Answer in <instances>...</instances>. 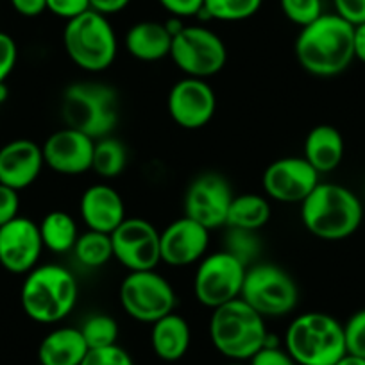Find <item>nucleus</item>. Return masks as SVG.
<instances>
[{
	"mask_svg": "<svg viewBox=\"0 0 365 365\" xmlns=\"http://www.w3.org/2000/svg\"><path fill=\"white\" fill-rule=\"evenodd\" d=\"M344 339L347 353L365 358V308L347 319L344 324Z\"/></svg>",
	"mask_w": 365,
	"mask_h": 365,
	"instance_id": "473e14b6",
	"label": "nucleus"
},
{
	"mask_svg": "<svg viewBox=\"0 0 365 365\" xmlns=\"http://www.w3.org/2000/svg\"><path fill=\"white\" fill-rule=\"evenodd\" d=\"M20 210V197L19 192L13 188L0 185V226L11 222L13 219L19 217Z\"/></svg>",
	"mask_w": 365,
	"mask_h": 365,
	"instance_id": "ea45409f",
	"label": "nucleus"
},
{
	"mask_svg": "<svg viewBox=\"0 0 365 365\" xmlns=\"http://www.w3.org/2000/svg\"><path fill=\"white\" fill-rule=\"evenodd\" d=\"M303 158L319 172H333L344 160V138L336 128L329 124L315 125L307 135Z\"/></svg>",
	"mask_w": 365,
	"mask_h": 365,
	"instance_id": "4be33fe9",
	"label": "nucleus"
},
{
	"mask_svg": "<svg viewBox=\"0 0 365 365\" xmlns=\"http://www.w3.org/2000/svg\"><path fill=\"white\" fill-rule=\"evenodd\" d=\"M79 296L77 279L58 263L36 265L26 274L20 303L29 319L40 324H56L72 314Z\"/></svg>",
	"mask_w": 365,
	"mask_h": 365,
	"instance_id": "7ed1b4c3",
	"label": "nucleus"
},
{
	"mask_svg": "<svg viewBox=\"0 0 365 365\" xmlns=\"http://www.w3.org/2000/svg\"><path fill=\"white\" fill-rule=\"evenodd\" d=\"M128 167V149L115 136L96 140L91 170L104 179H113L120 175Z\"/></svg>",
	"mask_w": 365,
	"mask_h": 365,
	"instance_id": "bb28decb",
	"label": "nucleus"
},
{
	"mask_svg": "<svg viewBox=\"0 0 365 365\" xmlns=\"http://www.w3.org/2000/svg\"><path fill=\"white\" fill-rule=\"evenodd\" d=\"M6 97H8V86H6V83L0 84V103H4Z\"/></svg>",
	"mask_w": 365,
	"mask_h": 365,
	"instance_id": "a18cd8bd",
	"label": "nucleus"
},
{
	"mask_svg": "<svg viewBox=\"0 0 365 365\" xmlns=\"http://www.w3.org/2000/svg\"><path fill=\"white\" fill-rule=\"evenodd\" d=\"M161 8L175 19H190L202 13L205 0H158Z\"/></svg>",
	"mask_w": 365,
	"mask_h": 365,
	"instance_id": "4c0bfd02",
	"label": "nucleus"
},
{
	"mask_svg": "<svg viewBox=\"0 0 365 365\" xmlns=\"http://www.w3.org/2000/svg\"><path fill=\"white\" fill-rule=\"evenodd\" d=\"M131 0H90V8L101 15H115L129 6Z\"/></svg>",
	"mask_w": 365,
	"mask_h": 365,
	"instance_id": "79ce46f5",
	"label": "nucleus"
},
{
	"mask_svg": "<svg viewBox=\"0 0 365 365\" xmlns=\"http://www.w3.org/2000/svg\"><path fill=\"white\" fill-rule=\"evenodd\" d=\"M81 365H135L131 354L118 344L110 347L90 349Z\"/></svg>",
	"mask_w": 365,
	"mask_h": 365,
	"instance_id": "72a5a7b5",
	"label": "nucleus"
},
{
	"mask_svg": "<svg viewBox=\"0 0 365 365\" xmlns=\"http://www.w3.org/2000/svg\"><path fill=\"white\" fill-rule=\"evenodd\" d=\"M265 319L242 297L212 310L210 339L215 349L231 361L251 360L267 342Z\"/></svg>",
	"mask_w": 365,
	"mask_h": 365,
	"instance_id": "39448f33",
	"label": "nucleus"
},
{
	"mask_svg": "<svg viewBox=\"0 0 365 365\" xmlns=\"http://www.w3.org/2000/svg\"><path fill=\"white\" fill-rule=\"evenodd\" d=\"M113 258L129 272L153 270L161 262L160 231L149 220L125 217L124 222L111 233Z\"/></svg>",
	"mask_w": 365,
	"mask_h": 365,
	"instance_id": "ddd939ff",
	"label": "nucleus"
},
{
	"mask_svg": "<svg viewBox=\"0 0 365 365\" xmlns=\"http://www.w3.org/2000/svg\"><path fill=\"white\" fill-rule=\"evenodd\" d=\"M249 365H297L296 360L289 354V351L283 349L279 342H276L269 333L267 342L255 356L249 360Z\"/></svg>",
	"mask_w": 365,
	"mask_h": 365,
	"instance_id": "f704fd0d",
	"label": "nucleus"
},
{
	"mask_svg": "<svg viewBox=\"0 0 365 365\" xmlns=\"http://www.w3.org/2000/svg\"><path fill=\"white\" fill-rule=\"evenodd\" d=\"M240 297L263 319L285 317L299 303V289L294 278L274 263L247 267Z\"/></svg>",
	"mask_w": 365,
	"mask_h": 365,
	"instance_id": "6e6552de",
	"label": "nucleus"
},
{
	"mask_svg": "<svg viewBox=\"0 0 365 365\" xmlns=\"http://www.w3.org/2000/svg\"><path fill=\"white\" fill-rule=\"evenodd\" d=\"M45 167L43 150L27 138L11 140L0 149V185L20 192L31 187Z\"/></svg>",
	"mask_w": 365,
	"mask_h": 365,
	"instance_id": "6ab92c4d",
	"label": "nucleus"
},
{
	"mask_svg": "<svg viewBox=\"0 0 365 365\" xmlns=\"http://www.w3.org/2000/svg\"><path fill=\"white\" fill-rule=\"evenodd\" d=\"M224 251H227L235 258L240 259L245 267H251L255 263L256 256L262 251V245H259V238L256 231L227 227Z\"/></svg>",
	"mask_w": 365,
	"mask_h": 365,
	"instance_id": "7c9ffc66",
	"label": "nucleus"
},
{
	"mask_svg": "<svg viewBox=\"0 0 365 365\" xmlns=\"http://www.w3.org/2000/svg\"><path fill=\"white\" fill-rule=\"evenodd\" d=\"M335 13L351 26L365 24V0H333Z\"/></svg>",
	"mask_w": 365,
	"mask_h": 365,
	"instance_id": "58836bf2",
	"label": "nucleus"
},
{
	"mask_svg": "<svg viewBox=\"0 0 365 365\" xmlns=\"http://www.w3.org/2000/svg\"><path fill=\"white\" fill-rule=\"evenodd\" d=\"M287 19L299 27L310 26L322 15V0H279Z\"/></svg>",
	"mask_w": 365,
	"mask_h": 365,
	"instance_id": "2f4dec72",
	"label": "nucleus"
},
{
	"mask_svg": "<svg viewBox=\"0 0 365 365\" xmlns=\"http://www.w3.org/2000/svg\"><path fill=\"white\" fill-rule=\"evenodd\" d=\"M96 140L72 128L52 133L41 145L48 168L63 175H79L91 170Z\"/></svg>",
	"mask_w": 365,
	"mask_h": 365,
	"instance_id": "a211bd4d",
	"label": "nucleus"
},
{
	"mask_svg": "<svg viewBox=\"0 0 365 365\" xmlns=\"http://www.w3.org/2000/svg\"><path fill=\"white\" fill-rule=\"evenodd\" d=\"M168 115L182 129H201L210 124L217 110V97L206 79L185 77L168 91Z\"/></svg>",
	"mask_w": 365,
	"mask_h": 365,
	"instance_id": "2eb2a0df",
	"label": "nucleus"
},
{
	"mask_svg": "<svg viewBox=\"0 0 365 365\" xmlns=\"http://www.w3.org/2000/svg\"><path fill=\"white\" fill-rule=\"evenodd\" d=\"M235 194L230 182L217 172H205L190 182L185 194V215L213 231L226 227L227 212Z\"/></svg>",
	"mask_w": 365,
	"mask_h": 365,
	"instance_id": "f8f14e48",
	"label": "nucleus"
},
{
	"mask_svg": "<svg viewBox=\"0 0 365 365\" xmlns=\"http://www.w3.org/2000/svg\"><path fill=\"white\" fill-rule=\"evenodd\" d=\"M118 301L129 317L145 324L172 314L178 303L168 279L154 269L128 272L118 289Z\"/></svg>",
	"mask_w": 365,
	"mask_h": 365,
	"instance_id": "1a4fd4ad",
	"label": "nucleus"
},
{
	"mask_svg": "<svg viewBox=\"0 0 365 365\" xmlns=\"http://www.w3.org/2000/svg\"><path fill=\"white\" fill-rule=\"evenodd\" d=\"M297 63L315 77H335L354 59V26L336 13H322L310 26L301 27L296 45Z\"/></svg>",
	"mask_w": 365,
	"mask_h": 365,
	"instance_id": "f257e3e1",
	"label": "nucleus"
},
{
	"mask_svg": "<svg viewBox=\"0 0 365 365\" xmlns=\"http://www.w3.org/2000/svg\"><path fill=\"white\" fill-rule=\"evenodd\" d=\"M79 212L88 230L111 235L125 220L122 195L110 185H93L81 195Z\"/></svg>",
	"mask_w": 365,
	"mask_h": 365,
	"instance_id": "aec40b11",
	"label": "nucleus"
},
{
	"mask_svg": "<svg viewBox=\"0 0 365 365\" xmlns=\"http://www.w3.org/2000/svg\"><path fill=\"white\" fill-rule=\"evenodd\" d=\"M61 118L66 128L77 129L93 140L111 136L118 122L117 91L93 81L70 84L63 91Z\"/></svg>",
	"mask_w": 365,
	"mask_h": 365,
	"instance_id": "20e7f679",
	"label": "nucleus"
},
{
	"mask_svg": "<svg viewBox=\"0 0 365 365\" xmlns=\"http://www.w3.org/2000/svg\"><path fill=\"white\" fill-rule=\"evenodd\" d=\"M16 59H19V48H16L15 40L0 31V84L6 83V79L11 76Z\"/></svg>",
	"mask_w": 365,
	"mask_h": 365,
	"instance_id": "c9c22d12",
	"label": "nucleus"
},
{
	"mask_svg": "<svg viewBox=\"0 0 365 365\" xmlns=\"http://www.w3.org/2000/svg\"><path fill=\"white\" fill-rule=\"evenodd\" d=\"M63 45L70 61L86 72H104L113 65L118 52L113 26L106 15L93 9L66 22Z\"/></svg>",
	"mask_w": 365,
	"mask_h": 365,
	"instance_id": "0eeeda50",
	"label": "nucleus"
},
{
	"mask_svg": "<svg viewBox=\"0 0 365 365\" xmlns=\"http://www.w3.org/2000/svg\"><path fill=\"white\" fill-rule=\"evenodd\" d=\"M285 349L297 365H335L346 351L344 324L324 312H307L285 333Z\"/></svg>",
	"mask_w": 365,
	"mask_h": 365,
	"instance_id": "423d86ee",
	"label": "nucleus"
},
{
	"mask_svg": "<svg viewBox=\"0 0 365 365\" xmlns=\"http://www.w3.org/2000/svg\"><path fill=\"white\" fill-rule=\"evenodd\" d=\"M208 245L210 230L187 215L160 231L161 262L170 267H187L201 262Z\"/></svg>",
	"mask_w": 365,
	"mask_h": 365,
	"instance_id": "f3484780",
	"label": "nucleus"
},
{
	"mask_svg": "<svg viewBox=\"0 0 365 365\" xmlns=\"http://www.w3.org/2000/svg\"><path fill=\"white\" fill-rule=\"evenodd\" d=\"M226 365H245V364H242V361H231V364H226Z\"/></svg>",
	"mask_w": 365,
	"mask_h": 365,
	"instance_id": "49530a36",
	"label": "nucleus"
},
{
	"mask_svg": "<svg viewBox=\"0 0 365 365\" xmlns=\"http://www.w3.org/2000/svg\"><path fill=\"white\" fill-rule=\"evenodd\" d=\"M272 215L269 199L258 194L235 195L227 212L226 227L258 231L265 226Z\"/></svg>",
	"mask_w": 365,
	"mask_h": 365,
	"instance_id": "393cba45",
	"label": "nucleus"
},
{
	"mask_svg": "<svg viewBox=\"0 0 365 365\" xmlns=\"http://www.w3.org/2000/svg\"><path fill=\"white\" fill-rule=\"evenodd\" d=\"M364 219V206L349 188L335 182H319L301 202L304 230L321 240H344L356 233Z\"/></svg>",
	"mask_w": 365,
	"mask_h": 365,
	"instance_id": "f03ea898",
	"label": "nucleus"
},
{
	"mask_svg": "<svg viewBox=\"0 0 365 365\" xmlns=\"http://www.w3.org/2000/svg\"><path fill=\"white\" fill-rule=\"evenodd\" d=\"M77 262L88 269H99L106 265L113 258V245H111V235L101 233V231L86 230L79 235L76 245L72 249Z\"/></svg>",
	"mask_w": 365,
	"mask_h": 365,
	"instance_id": "cd10ccee",
	"label": "nucleus"
},
{
	"mask_svg": "<svg viewBox=\"0 0 365 365\" xmlns=\"http://www.w3.org/2000/svg\"><path fill=\"white\" fill-rule=\"evenodd\" d=\"M170 58L187 77L208 79L226 66L227 48L208 27L185 26L172 38Z\"/></svg>",
	"mask_w": 365,
	"mask_h": 365,
	"instance_id": "9d476101",
	"label": "nucleus"
},
{
	"mask_svg": "<svg viewBox=\"0 0 365 365\" xmlns=\"http://www.w3.org/2000/svg\"><path fill=\"white\" fill-rule=\"evenodd\" d=\"M38 226H40L43 247L52 252H58V255L72 251L79 238L76 220L63 210H54V212L47 213Z\"/></svg>",
	"mask_w": 365,
	"mask_h": 365,
	"instance_id": "a878e982",
	"label": "nucleus"
},
{
	"mask_svg": "<svg viewBox=\"0 0 365 365\" xmlns=\"http://www.w3.org/2000/svg\"><path fill=\"white\" fill-rule=\"evenodd\" d=\"M81 333L88 349L115 346L118 340V322L111 315L93 314L81 324Z\"/></svg>",
	"mask_w": 365,
	"mask_h": 365,
	"instance_id": "c756f323",
	"label": "nucleus"
},
{
	"mask_svg": "<svg viewBox=\"0 0 365 365\" xmlns=\"http://www.w3.org/2000/svg\"><path fill=\"white\" fill-rule=\"evenodd\" d=\"M11 6L19 15L34 19L47 11V0H11Z\"/></svg>",
	"mask_w": 365,
	"mask_h": 365,
	"instance_id": "a19ab883",
	"label": "nucleus"
},
{
	"mask_svg": "<svg viewBox=\"0 0 365 365\" xmlns=\"http://www.w3.org/2000/svg\"><path fill=\"white\" fill-rule=\"evenodd\" d=\"M190 324L174 312L154 322L150 329V346L154 354L163 361L181 360L190 349Z\"/></svg>",
	"mask_w": 365,
	"mask_h": 365,
	"instance_id": "412c9836",
	"label": "nucleus"
},
{
	"mask_svg": "<svg viewBox=\"0 0 365 365\" xmlns=\"http://www.w3.org/2000/svg\"><path fill=\"white\" fill-rule=\"evenodd\" d=\"M319 174L303 156H287L272 161L262 175L267 197L285 205L303 202L317 187Z\"/></svg>",
	"mask_w": 365,
	"mask_h": 365,
	"instance_id": "4468645a",
	"label": "nucleus"
},
{
	"mask_svg": "<svg viewBox=\"0 0 365 365\" xmlns=\"http://www.w3.org/2000/svg\"><path fill=\"white\" fill-rule=\"evenodd\" d=\"M90 0H47V11L66 22L90 11Z\"/></svg>",
	"mask_w": 365,
	"mask_h": 365,
	"instance_id": "e433bc0d",
	"label": "nucleus"
},
{
	"mask_svg": "<svg viewBox=\"0 0 365 365\" xmlns=\"http://www.w3.org/2000/svg\"><path fill=\"white\" fill-rule=\"evenodd\" d=\"M263 0H205L201 15L219 22H242L262 8Z\"/></svg>",
	"mask_w": 365,
	"mask_h": 365,
	"instance_id": "c85d7f7f",
	"label": "nucleus"
},
{
	"mask_svg": "<svg viewBox=\"0 0 365 365\" xmlns=\"http://www.w3.org/2000/svg\"><path fill=\"white\" fill-rule=\"evenodd\" d=\"M335 365H365V358L356 356V354L346 353Z\"/></svg>",
	"mask_w": 365,
	"mask_h": 365,
	"instance_id": "c03bdc74",
	"label": "nucleus"
},
{
	"mask_svg": "<svg viewBox=\"0 0 365 365\" xmlns=\"http://www.w3.org/2000/svg\"><path fill=\"white\" fill-rule=\"evenodd\" d=\"M245 270L247 267L224 249L206 255L199 262L194 276L195 299L212 310L238 299L244 287Z\"/></svg>",
	"mask_w": 365,
	"mask_h": 365,
	"instance_id": "9b49d317",
	"label": "nucleus"
},
{
	"mask_svg": "<svg viewBox=\"0 0 365 365\" xmlns=\"http://www.w3.org/2000/svg\"><path fill=\"white\" fill-rule=\"evenodd\" d=\"M354 59L365 63V24L354 26Z\"/></svg>",
	"mask_w": 365,
	"mask_h": 365,
	"instance_id": "37998d69",
	"label": "nucleus"
},
{
	"mask_svg": "<svg viewBox=\"0 0 365 365\" xmlns=\"http://www.w3.org/2000/svg\"><path fill=\"white\" fill-rule=\"evenodd\" d=\"M172 34L165 24L145 20L138 22L125 34V48L138 61L153 63L170 56Z\"/></svg>",
	"mask_w": 365,
	"mask_h": 365,
	"instance_id": "5701e85b",
	"label": "nucleus"
},
{
	"mask_svg": "<svg viewBox=\"0 0 365 365\" xmlns=\"http://www.w3.org/2000/svg\"><path fill=\"white\" fill-rule=\"evenodd\" d=\"M88 346L79 328H56L43 336L38 347L41 365H81Z\"/></svg>",
	"mask_w": 365,
	"mask_h": 365,
	"instance_id": "b1692460",
	"label": "nucleus"
},
{
	"mask_svg": "<svg viewBox=\"0 0 365 365\" xmlns=\"http://www.w3.org/2000/svg\"><path fill=\"white\" fill-rule=\"evenodd\" d=\"M40 226L27 217H16L0 226V265L11 274H27L38 265L41 251Z\"/></svg>",
	"mask_w": 365,
	"mask_h": 365,
	"instance_id": "dca6fc26",
	"label": "nucleus"
}]
</instances>
